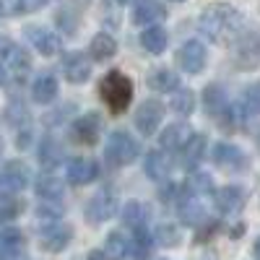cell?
<instances>
[{
	"mask_svg": "<svg viewBox=\"0 0 260 260\" xmlns=\"http://www.w3.org/2000/svg\"><path fill=\"white\" fill-rule=\"evenodd\" d=\"M71 237H73L71 226H65V224H60V221H52V224H47L45 229H42L39 245L45 247L47 252H62L65 247H68Z\"/></svg>",
	"mask_w": 260,
	"mask_h": 260,
	"instance_id": "cell-14",
	"label": "cell"
},
{
	"mask_svg": "<svg viewBox=\"0 0 260 260\" xmlns=\"http://www.w3.org/2000/svg\"><path fill=\"white\" fill-rule=\"evenodd\" d=\"M89 52H91L94 60H110V57H115V52H117V42H115V37H110V34L102 31V34H96V37L91 39Z\"/></svg>",
	"mask_w": 260,
	"mask_h": 260,
	"instance_id": "cell-31",
	"label": "cell"
},
{
	"mask_svg": "<svg viewBox=\"0 0 260 260\" xmlns=\"http://www.w3.org/2000/svg\"><path fill=\"white\" fill-rule=\"evenodd\" d=\"M211 161L216 167H224V169H242L247 164V156L240 146H232V143H213L211 148Z\"/></svg>",
	"mask_w": 260,
	"mask_h": 260,
	"instance_id": "cell-13",
	"label": "cell"
},
{
	"mask_svg": "<svg viewBox=\"0 0 260 260\" xmlns=\"http://www.w3.org/2000/svg\"><path fill=\"white\" fill-rule=\"evenodd\" d=\"M180 219L182 224L187 226H201L206 221V208L198 198H192V195H185V198L180 201Z\"/></svg>",
	"mask_w": 260,
	"mask_h": 260,
	"instance_id": "cell-25",
	"label": "cell"
},
{
	"mask_svg": "<svg viewBox=\"0 0 260 260\" xmlns=\"http://www.w3.org/2000/svg\"><path fill=\"white\" fill-rule=\"evenodd\" d=\"M182 190H185V195H192V198H198V195H213V180H211V175H206V172L195 169V172H190V177L182 185Z\"/></svg>",
	"mask_w": 260,
	"mask_h": 260,
	"instance_id": "cell-28",
	"label": "cell"
},
{
	"mask_svg": "<svg viewBox=\"0 0 260 260\" xmlns=\"http://www.w3.org/2000/svg\"><path fill=\"white\" fill-rule=\"evenodd\" d=\"M146 219H148V208L138 201H130L125 208H122V221L125 226L130 229H138V226H146Z\"/></svg>",
	"mask_w": 260,
	"mask_h": 260,
	"instance_id": "cell-33",
	"label": "cell"
},
{
	"mask_svg": "<svg viewBox=\"0 0 260 260\" xmlns=\"http://www.w3.org/2000/svg\"><path fill=\"white\" fill-rule=\"evenodd\" d=\"M6 257H8V252H6V247H3V245H0V260H6Z\"/></svg>",
	"mask_w": 260,
	"mask_h": 260,
	"instance_id": "cell-44",
	"label": "cell"
},
{
	"mask_svg": "<svg viewBox=\"0 0 260 260\" xmlns=\"http://www.w3.org/2000/svg\"><path fill=\"white\" fill-rule=\"evenodd\" d=\"M175 60H177V65H180V68H182L185 73L198 76V73H203V71H206L208 50H206L203 42H198V39H187L185 45H180V50H177Z\"/></svg>",
	"mask_w": 260,
	"mask_h": 260,
	"instance_id": "cell-6",
	"label": "cell"
},
{
	"mask_svg": "<svg viewBox=\"0 0 260 260\" xmlns=\"http://www.w3.org/2000/svg\"><path fill=\"white\" fill-rule=\"evenodd\" d=\"M167 18V8L159 3V0H138L133 8V24L136 26H159Z\"/></svg>",
	"mask_w": 260,
	"mask_h": 260,
	"instance_id": "cell-15",
	"label": "cell"
},
{
	"mask_svg": "<svg viewBox=\"0 0 260 260\" xmlns=\"http://www.w3.org/2000/svg\"><path fill=\"white\" fill-rule=\"evenodd\" d=\"M252 255L260 260V237H257V240H255V245H252Z\"/></svg>",
	"mask_w": 260,
	"mask_h": 260,
	"instance_id": "cell-43",
	"label": "cell"
},
{
	"mask_svg": "<svg viewBox=\"0 0 260 260\" xmlns=\"http://www.w3.org/2000/svg\"><path fill=\"white\" fill-rule=\"evenodd\" d=\"M0 83H3V68H0Z\"/></svg>",
	"mask_w": 260,
	"mask_h": 260,
	"instance_id": "cell-45",
	"label": "cell"
},
{
	"mask_svg": "<svg viewBox=\"0 0 260 260\" xmlns=\"http://www.w3.org/2000/svg\"><path fill=\"white\" fill-rule=\"evenodd\" d=\"M104 255L110 260H127L130 255V240L122 232H112L104 242Z\"/></svg>",
	"mask_w": 260,
	"mask_h": 260,
	"instance_id": "cell-30",
	"label": "cell"
},
{
	"mask_svg": "<svg viewBox=\"0 0 260 260\" xmlns=\"http://www.w3.org/2000/svg\"><path fill=\"white\" fill-rule=\"evenodd\" d=\"M175 3H182V0H175Z\"/></svg>",
	"mask_w": 260,
	"mask_h": 260,
	"instance_id": "cell-48",
	"label": "cell"
},
{
	"mask_svg": "<svg viewBox=\"0 0 260 260\" xmlns=\"http://www.w3.org/2000/svg\"><path fill=\"white\" fill-rule=\"evenodd\" d=\"M99 96L110 107L112 115H122L130 107V99H133V81L120 71L104 73V78L99 81Z\"/></svg>",
	"mask_w": 260,
	"mask_h": 260,
	"instance_id": "cell-2",
	"label": "cell"
},
{
	"mask_svg": "<svg viewBox=\"0 0 260 260\" xmlns=\"http://www.w3.org/2000/svg\"><path fill=\"white\" fill-rule=\"evenodd\" d=\"M89 260H110V257H107L102 250H91V252H89Z\"/></svg>",
	"mask_w": 260,
	"mask_h": 260,
	"instance_id": "cell-42",
	"label": "cell"
},
{
	"mask_svg": "<svg viewBox=\"0 0 260 260\" xmlns=\"http://www.w3.org/2000/svg\"><path fill=\"white\" fill-rule=\"evenodd\" d=\"M206 148H208V138H206L203 133H192V136L185 141V146L180 148L182 167H185L187 172H195V169H198V164L203 161V156H206Z\"/></svg>",
	"mask_w": 260,
	"mask_h": 260,
	"instance_id": "cell-16",
	"label": "cell"
},
{
	"mask_svg": "<svg viewBox=\"0 0 260 260\" xmlns=\"http://www.w3.org/2000/svg\"><path fill=\"white\" fill-rule=\"evenodd\" d=\"M0 151H3V141H0Z\"/></svg>",
	"mask_w": 260,
	"mask_h": 260,
	"instance_id": "cell-46",
	"label": "cell"
},
{
	"mask_svg": "<svg viewBox=\"0 0 260 260\" xmlns=\"http://www.w3.org/2000/svg\"><path fill=\"white\" fill-rule=\"evenodd\" d=\"M190 136H192V133L187 130V125L175 122V125H169V127H164V130H161V136H159V146H161L164 151H180Z\"/></svg>",
	"mask_w": 260,
	"mask_h": 260,
	"instance_id": "cell-24",
	"label": "cell"
},
{
	"mask_svg": "<svg viewBox=\"0 0 260 260\" xmlns=\"http://www.w3.org/2000/svg\"><path fill=\"white\" fill-rule=\"evenodd\" d=\"M260 62V26L247 29L245 34H240L234 39V65L240 71H250L257 68Z\"/></svg>",
	"mask_w": 260,
	"mask_h": 260,
	"instance_id": "cell-4",
	"label": "cell"
},
{
	"mask_svg": "<svg viewBox=\"0 0 260 260\" xmlns=\"http://www.w3.org/2000/svg\"><path fill=\"white\" fill-rule=\"evenodd\" d=\"M29 185V167L21 164V161H8L0 172V192L8 195V192H18Z\"/></svg>",
	"mask_w": 260,
	"mask_h": 260,
	"instance_id": "cell-12",
	"label": "cell"
},
{
	"mask_svg": "<svg viewBox=\"0 0 260 260\" xmlns=\"http://www.w3.org/2000/svg\"><path fill=\"white\" fill-rule=\"evenodd\" d=\"M6 120L11 122V127L18 130V146H26L31 136V115L26 110V104L21 99H11L6 107Z\"/></svg>",
	"mask_w": 260,
	"mask_h": 260,
	"instance_id": "cell-9",
	"label": "cell"
},
{
	"mask_svg": "<svg viewBox=\"0 0 260 260\" xmlns=\"http://www.w3.org/2000/svg\"><path fill=\"white\" fill-rule=\"evenodd\" d=\"M26 39L34 45V50L45 57H52L60 52V37L45 26H29L26 29Z\"/></svg>",
	"mask_w": 260,
	"mask_h": 260,
	"instance_id": "cell-17",
	"label": "cell"
},
{
	"mask_svg": "<svg viewBox=\"0 0 260 260\" xmlns=\"http://www.w3.org/2000/svg\"><path fill=\"white\" fill-rule=\"evenodd\" d=\"M180 76L172 68H156L154 73H148V89H154L159 94H175L180 89Z\"/></svg>",
	"mask_w": 260,
	"mask_h": 260,
	"instance_id": "cell-22",
	"label": "cell"
},
{
	"mask_svg": "<svg viewBox=\"0 0 260 260\" xmlns=\"http://www.w3.org/2000/svg\"><path fill=\"white\" fill-rule=\"evenodd\" d=\"M62 190H65L62 180L55 177V175H50V172L37 180V195H39L42 201H60L62 198Z\"/></svg>",
	"mask_w": 260,
	"mask_h": 260,
	"instance_id": "cell-29",
	"label": "cell"
},
{
	"mask_svg": "<svg viewBox=\"0 0 260 260\" xmlns=\"http://www.w3.org/2000/svg\"><path fill=\"white\" fill-rule=\"evenodd\" d=\"M115 211H117V195L110 187H104L89 201V206H86V219L91 224H102L107 219H112Z\"/></svg>",
	"mask_w": 260,
	"mask_h": 260,
	"instance_id": "cell-8",
	"label": "cell"
},
{
	"mask_svg": "<svg viewBox=\"0 0 260 260\" xmlns=\"http://www.w3.org/2000/svg\"><path fill=\"white\" fill-rule=\"evenodd\" d=\"M240 29H242V13L226 3H216L206 8L198 18V31L216 45H226V42L237 39Z\"/></svg>",
	"mask_w": 260,
	"mask_h": 260,
	"instance_id": "cell-1",
	"label": "cell"
},
{
	"mask_svg": "<svg viewBox=\"0 0 260 260\" xmlns=\"http://www.w3.org/2000/svg\"><path fill=\"white\" fill-rule=\"evenodd\" d=\"M18 13H24L21 0H0V16H18Z\"/></svg>",
	"mask_w": 260,
	"mask_h": 260,
	"instance_id": "cell-39",
	"label": "cell"
},
{
	"mask_svg": "<svg viewBox=\"0 0 260 260\" xmlns=\"http://www.w3.org/2000/svg\"><path fill=\"white\" fill-rule=\"evenodd\" d=\"M99 133H102V120L99 115L89 112V115H81L73 125H71V136L76 143L81 146H94L99 141Z\"/></svg>",
	"mask_w": 260,
	"mask_h": 260,
	"instance_id": "cell-11",
	"label": "cell"
},
{
	"mask_svg": "<svg viewBox=\"0 0 260 260\" xmlns=\"http://www.w3.org/2000/svg\"><path fill=\"white\" fill-rule=\"evenodd\" d=\"M229 96H226V89L221 83H208L206 89H203V107H206V115L213 117V120H219L224 112H226V107H229Z\"/></svg>",
	"mask_w": 260,
	"mask_h": 260,
	"instance_id": "cell-19",
	"label": "cell"
},
{
	"mask_svg": "<svg viewBox=\"0 0 260 260\" xmlns=\"http://www.w3.org/2000/svg\"><path fill=\"white\" fill-rule=\"evenodd\" d=\"M154 237H156V242H159L161 247H172V245L180 242V229L172 226V224H161V226L154 232Z\"/></svg>",
	"mask_w": 260,
	"mask_h": 260,
	"instance_id": "cell-36",
	"label": "cell"
},
{
	"mask_svg": "<svg viewBox=\"0 0 260 260\" xmlns=\"http://www.w3.org/2000/svg\"><path fill=\"white\" fill-rule=\"evenodd\" d=\"M37 156H39V164L45 167V169H55L62 161V148H60V143L52 136H45V138H42V143H39Z\"/></svg>",
	"mask_w": 260,
	"mask_h": 260,
	"instance_id": "cell-27",
	"label": "cell"
},
{
	"mask_svg": "<svg viewBox=\"0 0 260 260\" xmlns=\"http://www.w3.org/2000/svg\"><path fill=\"white\" fill-rule=\"evenodd\" d=\"M245 198L247 195H245V190L240 185H226L221 190H216L213 203H216V208H219L221 213H237V211H242Z\"/></svg>",
	"mask_w": 260,
	"mask_h": 260,
	"instance_id": "cell-20",
	"label": "cell"
},
{
	"mask_svg": "<svg viewBox=\"0 0 260 260\" xmlns=\"http://www.w3.org/2000/svg\"><path fill=\"white\" fill-rule=\"evenodd\" d=\"M169 45V37L161 26H146L143 34H141V47L151 55H161Z\"/></svg>",
	"mask_w": 260,
	"mask_h": 260,
	"instance_id": "cell-26",
	"label": "cell"
},
{
	"mask_svg": "<svg viewBox=\"0 0 260 260\" xmlns=\"http://www.w3.org/2000/svg\"><path fill=\"white\" fill-rule=\"evenodd\" d=\"M65 177L71 185H89L99 177V164L91 156H76L65 167Z\"/></svg>",
	"mask_w": 260,
	"mask_h": 260,
	"instance_id": "cell-10",
	"label": "cell"
},
{
	"mask_svg": "<svg viewBox=\"0 0 260 260\" xmlns=\"http://www.w3.org/2000/svg\"><path fill=\"white\" fill-rule=\"evenodd\" d=\"M57 96V78L52 73H42L34 78V86H31V99L37 104H50L55 102Z\"/></svg>",
	"mask_w": 260,
	"mask_h": 260,
	"instance_id": "cell-23",
	"label": "cell"
},
{
	"mask_svg": "<svg viewBox=\"0 0 260 260\" xmlns=\"http://www.w3.org/2000/svg\"><path fill=\"white\" fill-rule=\"evenodd\" d=\"M21 3H24V13H34L39 8H45L47 0H21Z\"/></svg>",
	"mask_w": 260,
	"mask_h": 260,
	"instance_id": "cell-41",
	"label": "cell"
},
{
	"mask_svg": "<svg viewBox=\"0 0 260 260\" xmlns=\"http://www.w3.org/2000/svg\"><path fill=\"white\" fill-rule=\"evenodd\" d=\"M192 110H195V94L180 86V89L172 94V112L180 115V117H190Z\"/></svg>",
	"mask_w": 260,
	"mask_h": 260,
	"instance_id": "cell-32",
	"label": "cell"
},
{
	"mask_svg": "<svg viewBox=\"0 0 260 260\" xmlns=\"http://www.w3.org/2000/svg\"><path fill=\"white\" fill-rule=\"evenodd\" d=\"M182 195H185V190H182L177 182H167V185H161V190H159V198H161L164 203L182 201Z\"/></svg>",
	"mask_w": 260,
	"mask_h": 260,
	"instance_id": "cell-38",
	"label": "cell"
},
{
	"mask_svg": "<svg viewBox=\"0 0 260 260\" xmlns=\"http://www.w3.org/2000/svg\"><path fill=\"white\" fill-rule=\"evenodd\" d=\"M164 120V104L159 99H146L136 110V127L141 136H154Z\"/></svg>",
	"mask_w": 260,
	"mask_h": 260,
	"instance_id": "cell-7",
	"label": "cell"
},
{
	"mask_svg": "<svg viewBox=\"0 0 260 260\" xmlns=\"http://www.w3.org/2000/svg\"><path fill=\"white\" fill-rule=\"evenodd\" d=\"M18 213H21V203L8 198V195H3V198H0V221H11Z\"/></svg>",
	"mask_w": 260,
	"mask_h": 260,
	"instance_id": "cell-37",
	"label": "cell"
},
{
	"mask_svg": "<svg viewBox=\"0 0 260 260\" xmlns=\"http://www.w3.org/2000/svg\"><path fill=\"white\" fill-rule=\"evenodd\" d=\"M242 104H245V110L250 117H257L260 115V81L250 83L245 94H242Z\"/></svg>",
	"mask_w": 260,
	"mask_h": 260,
	"instance_id": "cell-35",
	"label": "cell"
},
{
	"mask_svg": "<svg viewBox=\"0 0 260 260\" xmlns=\"http://www.w3.org/2000/svg\"><path fill=\"white\" fill-rule=\"evenodd\" d=\"M62 76L71 83H83L91 76V62L83 52H68L62 57Z\"/></svg>",
	"mask_w": 260,
	"mask_h": 260,
	"instance_id": "cell-18",
	"label": "cell"
},
{
	"mask_svg": "<svg viewBox=\"0 0 260 260\" xmlns=\"http://www.w3.org/2000/svg\"><path fill=\"white\" fill-rule=\"evenodd\" d=\"M0 245L6 247L8 257H13V255L21 252V247H24V234L18 229H0Z\"/></svg>",
	"mask_w": 260,
	"mask_h": 260,
	"instance_id": "cell-34",
	"label": "cell"
},
{
	"mask_svg": "<svg viewBox=\"0 0 260 260\" xmlns=\"http://www.w3.org/2000/svg\"><path fill=\"white\" fill-rule=\"evenodd\" d=\"M0 65H3V71L13 81H24L26 73L31 71V57L21 45H16V42H6L3 50H0Z\"/></svg>",
	"mask_w": 260,
	"mask_h": 260,
	"instance_id": "cell-5",
	"label": "cell"
},
{
	"mask_svg": "<svg viewBox=\"0 0 260 260\" xmlns=\"http://www.w3.org/2000/svg\"><path fill=\"white\" fill-rule=\"evenodd\" d=\"M120 3H127V0H120Z\"/></svg>",
	"mask_w": 260,
	"mask_h": 260,
	"instance_id": "cell-47",
	"label": "cell"
},
{
	"mask_svg": "<svg viewBox=\"0 0 260 260\" xmlns=\"http://www.w3.org/2000/svg\"><path fill=\"white\" fill-rule=\"evenodd\" d=\"M143 172L148 180H167L169 172H172V159H169V151H148L146 159H143Z\"/></svg>",
	"mask_w": 260,
	"mask_h": 260,
	"instance_id": "cell-21",
	"label": "cell"
},
{
	"mask_svg": "<svg viewBox=\"0 0 260 260\" xmlns=\"http://www.w3.org/2000/svg\"><path fill=\"white\" fill-rule=\"evenodd\" d=\"M37 216H39L42 221L52 224V221H57V219H60V208H55V206H39Z\"/></svg>",
	"mask_w": 260,
	"mask_h": 260,
	"instance_id": "cell-40",
	"label": "cell"
},
{
	"mask_svg": "<svg viewBox=\"0 0 260 260\" xmlns=\"http://www.w3.org/2000/svg\"><path fill=\"white\" fill-rule=\"evenodd\" d=\"M141 154V146L138 141L127 133V130H112L107 136V143H104V161L110 164L112 169H120L130 161H136Z\"/></svg>",
	"mask_w": 260,
	"mask_h": 260,
	"instance_id": "cell-3",
	"label": "cell"
}]
</instances>
